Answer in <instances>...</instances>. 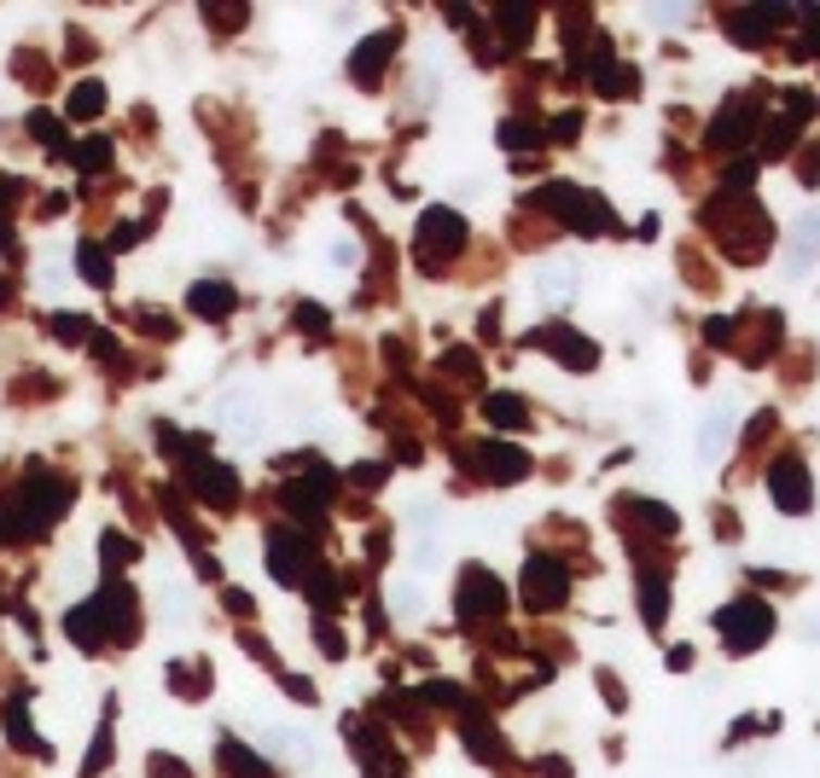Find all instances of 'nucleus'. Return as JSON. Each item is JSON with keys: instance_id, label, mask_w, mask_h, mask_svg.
<instances>
[{"instance_id": "nucleus-18", "label": "nucleus", "mask_w": 820, "mask_h": 778, "mask_svg": "<svg viewBox=\"0 0 820 778\" xmlns=\"http://www.w3.org/2000/svg\"><path fill=\"white\" fill-rule=\"evenodd\" d=\"M222 418H227L233 442H257V396H250V389H227V396H222Z\"/></svg>"}, {"instance_id": "nucleus-42", "label": "nucleus", "mask_w": 820, "mask_h": 778, "mask_svg": "<svg viewBox=\"0 0 820 778\" xmlns=\"http://www.w3.org/2000/svg\"><path fill=\"white\" fill-rule=\"evenodd\" d=\"M349 477H356V488H378L384 482V465H356Z\"/></svg>"}, {"instance_id": "nucleus-36", "label": "nucleus", "mask_w": 820, "mask_h": 778, "mask_svg": "<svg viewBox=\"0 0 820 778\" xmlns=\"http://www.w3.org/2000/svg\"><path fill=\"white\" fill-rule=\"evenodd\" d=\"M99 552H105V569H116V564H128V557H140V540L105 535V540H99Z\"/></svg>"}, {"instance_id": "nucleus-31", "label": "nucleus", "mask_w": 820, "mask_h": 778, "mask_svg": "<svg viewBox=\"0 0 820 778\" xmlns=\"http://www.w3.org/2000/svg\"><path fill=\"white\" fill-rule=\"evenodd\" d=\"M530 29H535V12L530 7H507V12H500V41L512 36V47H524Z\"/></svg>"}, {"instance_id": "nucleus-19", "label": "nucleus", "mask_w": 820, "mask_h": 778, "mask_svg": "<svg viewBox=\"0 0 820 778\" xmlns=\"http://www.w3.org/2000/svg\"><path fill=\"white\" fill-rule=\"evenodd\" d=\"M571 291H576V274H571V262H542L535 267V297L542 302H571Z\"/></svg>"}, {"instance_id": "nucleus-32", "label": "nucleus", "mask_w": 820, "mask_h": 778, "mask_svg": "<svg viewBox=\"0 0 820 778\" xmlns=\"http://www.w3.org/2000/svg\"><path fill=\"white\" fill-rule=\"evenodd\" d=\"M7 732H12V743L18 750H36V755H47V743L29 732V720H24V703H7Z\"/></svg>"}, {"instance_id": "nucleus-28", "label": "nucleus", "mask_w": 820, "mask_h": 778, "mask_svg": "<svg viewBox=\"0 0 820 778\" xmlns=\"http://www.w3.org/2000/svg\"><path fill=\"white\" fill-rule=\"evenodd\" d=\"M71 163L82 168V175H99V168H111V140H82V146H71Z\"/></svg>"}, {"instance_id": "nucleus-43", "label": "nucleus", "mask_w": 820, "mask_h": 778, "mask_svg": "<svg viewBox=\"0 0 820 778\" xmlns=\"http://www.w3.org/2000/svg\"><path fill=\"white\" fill-rule=\"evenodd\" d=\"M152 778H192L187 767H175L170 755H152Z\"/></svg>"}, {"instance_id": "nucleus-6", "label": "nucleus", "mask_w": 820, "mask_h": 778, "mask_svg": "<svg viewBox=\"0 0 820 778\" xmlns=\"http://www.w3.org/2000/svg\"><path fill=\"white\" fill-rule=\"evenodd\" d=\"M571 593V575H564L559 557H530L524 564V604L530 611H554Z\"/></svg>"}, {"instance_id": "nucleus-15", "label": "nucleus", "mask_w": 820, "mask_h": 778, "mask_svg": "<svg viewBox=\"0 0 820 778\" xmlns=\"http://www.w3.org/2000/svg\"><path fill=\"white\" fill-rule=\"evenodd\" d=\"M349 738H356V750H361V773L366 778H401L396 755L384 750V738L373 732V726H349Z\"/></svg>"}, {"instance_id": "nucleus-35", "label": "nucleus", "mask_w": 820, "mask_h": 778, "mask_svg": "<svg viewBox=\"0 0 820 778\" xmlns=\"http://www.w3.org/2000/svg\"><path fill=\"white\" fill-rule=\"evenodd\" d=\"M314 581H309V599H314V611H332L338 604V581H332V569H309Z\"/></svg>"}, {"instance_id": "nucleus-12", "label": "nucleus", "mask_w": 820, "mask_h": 778, "mask_svg": "<svg viewBox=\"0 0 820 778\" xmlns=\"http://www.w3.org/2000/svg\"><path fill=\"white\" fill-rule=\"evenodd\" d=\"M477 465H483V477H489V482L530 477V453H524V448H507V442H483V448H477Z\"/></svg>"}, {"instance_id": "nucleus-2", "label": "nucleus", "mask_w": 820, "mask_h": 778, "mask_svg": "<svg viewBox=\"0 0 820 778\" xmlns=\"http://www.w3.org/2000/svg\"><path fill=\"white\" fill-rule=\"evenodd\" d=\"M716 628H722L728 651H757L762 639L774 633V611H768L762 599H740V604H728V611L716 616Z\"/></svg>"}, {"instance_id": "nucleus-27", "label": "nucleus", "mask_w": 820, "mask_h": 778, "mask_svg": "<svg viewBox=\"0 0 820 778\" xmlns=\"http://www.w3.org/2000/svg\"><path fill=\"white\" fill-rule=\"evenodd\" d=\"M99 111H105V88H99V81H76L71 88V116L76 123H94Z\"/></svg>"}, {"instance_id": "nucleus-16", "label": "nucleus", "mask_w": 820, "mask_h": 778, "mask_svg": "<svg viewBox=\"0 0 820 778\" xmlns=\"http://www.w3.org/2000/svg\"><path fill=\"white\" fill-rule=\"evenodd\" d=\"M408 529H413V557L431 564V557L443 552V512L437 505H413L408 512Z\"/></svg>"}, {"instance_id": "nucleus-24", "label": "nucleus", "mask_w": 820, "mask_h": 778, "mask_svg": "<svg viewBox=\"0 0 820 778\" xmlns=\"http://www.w3.org/2000/svg\"><path fill=\"white\" fill-rule=\"evenodd\" d=\"M170 691H181V698H204L210 668L204 663H170Z\"/></svg>"}, {"instance_id": "nucleus-3", "label": "nucleus", "mask_w": 820, "mask_h": 778, "mask_svg": "<svg viewBox=\"0 0 820 778\" xmlns=\"http://www.w3.org/2000/svg\"><path fill=\"white\" fill-rule=\"evenodd\" d=\"M94 611H99V628H105V639H116V645H128V639H140V604H134V593H128V581H105V593L94 599Z\"/></svg>"}, {"instance_id": "nucleus-10", "label": "nucleus", "mask_w": 820, "mask_h": 778, "mask_svg": "<svg viewBox=\"0 0 820 778\" xmlns=\"http://www.w3.org/2000/svg\"><path fill=\"white\" fill-rule=\"evenodd\" d=\"M420 244L431 250V256H448V250H460L465 244V222H460V215L455 210H425L420 215Z\"/></svg>"}, {"instance_id": "nucleus-38", "label": "nucleus", "mask_w": 820, "mask_h": 778, "mask_svg": "<svg viewBox=\"0 0 820 778\" xmlns=\"http://www.w3.org/2000/svg\"><path fill=\"white\" fill-rule=\"evenodd\" d=\"M111 767V720L99 726V738H94V755H88V773H105Z\"/></svg>"}, {"instance_id": "nucleus-17", "label": "nucleus", "mask_w": 820, "mask_h": 778, "mask_svg": "<svg viewBox=\"0 0 820 778\" xmlns=\"http://www.w3.org/2000/svg\"><path fill=\"white\" fill-rule=\"evenodd\" d=\"M396 53V29H378L366 47H356V64H349V76L361 81V88H373V81L384 76V59Z\"/></svg>"}, {"instance_id": "nucleus-40", "label": "nucleus", "mask_w": 820, "mask_h": 778, "mask_svg": "<svg viewBox=\"0 0 820 778\" xmlns=\"http://www.w3.org/2000/svg\"><path fill=\"white\" fill-rule=\"evenodd\" d=\"M420 604H425V599H420V587H408V581L396 587V616H420Z\"/></svg>"}, {"instance_id": "nucleus-26", "label": "nucleus", "mask_w": 820, "mask_h": 778, "mask_svg": "<svg viewBox=\"0 0 820 778\" xmlns=\"http://www.w3.org/2000/svg\"><path fill=\"white\" fill-rule=\"evenodd\" d=\"M76 274L88 279V285H99V291H105V285H111V256H105L99 244H82V250H76Z\"/></svg>"}, {"instance_id": "nucleus-44", "label": "nucleus", "mask_w": 820, "mask_h": 778, "mask_svg": "<svg viewBox=\"0 0 820 778\" xmlns=\"http://www.w3.org/2000/svg\"><path fill=\"white\" fill-rule=\"evenodd\" d=\"M314 645H326V656H344V639H338V633H332V628H326V622H321V628H314Z\"/></svg>"}, {"instance_id": "nucleus-22", "label": "nucleus", "mask_w": 820, "mask_h": 778, "mask_svg": "<svg viewBox=\"0 0 820 778\" xmlns=\"http://www.w3.org/2000/svg\"><path fill=\"white\" fill-rule=\"evenodd\" d=\"M64 628H71V639H76L82 651H99V645H105V628H99V611H94V604H76V611L64 616Z\"/></svg>"}, {"instance_id": "nucleus-33", "label": "nucleus", "mask_w": 820, "mask_h": 778, "mask_svg": "<svg viewBox=\"0 0 820 778\" xmlns=\"http://www.w3.org/2000/svg\"><path fill=\"white\" fill-rule=\"evenodd\" d=\"M47 331L64 337V343H88V337H94V326L82 314H47Z\"/></svg>"}, {"instance_id": "nucleus-11", "label": "nucleus", "mask_w": 820, "mask_h": 778, "mask_svg": "<svg viewBox=\"0 0 820 778\" xmlns=\"http://www.w3.org/2000/svg\"><path fill=\"white\" fill-rule=\"evenodd\" d=\"M768 477H774V482H768V494H774V505H780V512H809V477H803V465L797 460H780L774 470H768Z\"/></svg>"}, {"instance_id": "nucleus-21", "label": "nucleus", "mask_w": 820, "mask_h": 778, "mask_svg": "<svg viewBox=\"0 0 820 778\" xmlns=\"http://www.w3.org/2000/svg\"><path fill=\"white\" fill-rule=\"evenodd\" d=\"M187 302H192V314H204V319H227V314H233V285H222V279H198Z\"/></svg>"}, {"instance_id": "nucleus-4", "label": "nucleus", "mask_w": 820, "mask_h": 778, "mask_svg": "<svg viewBox=\"0 0 820 778\" xmlns=\"http://www.w3.org/2000/svg\"><path fill=\"white\" fill-rule=\"evenodd\" d=\"M181 477H187V488H192V494L204 500V505H233V500H239V477H233L227 465L204 460V453H187Z\"/></svg>"}, {"instance_id": "nucleus-13", "label": "nucleus", "mask_w": 820, "mask_h": 778, "mask_svg": "<svg viewBox=\"0 0 820 778\" xmlns=\"http://www.w3.org/2000/svg\"><path fill=\"white\" fill-rule=\"evenodd\" d=\"M750 128H757V99H750V93H745V99H728V105H722V123L710 128V146L728 151L733 140H745Z\"/></svg>"}, {"instance_id": "nucleus-37", "label": "nucleus", "mask_w": 820, "mask_h": 778, "mask_svg": "<svg viewBox=\"0 0 820 778\" xmlns=\"http://www.w3.org/2000/svg\"><path fill=\"white\" fill-rule=\"evenodd\" d=\"M489 418H495V425H524V401H518V396H489Z\"/></svg>"}, {"instance_id": "nucleus-7", "label": "nucleus", "mask_w": 820, "mask_h": 778, "mask_svg": "<svg viewBox=\"0 0 820 778\" xmlns=\"http://www.w3.org/2000/svg\"><path fill=\"white\" fill-rule=\"evenodd\" d=\"M332 488H338V482H332V470L321 465V470H303V477H291L286 488H279V505H286V512L291 517H303V523H314V517H321L326 512V500H332Z\"/></svg>"}, {"instance_id": "nucleus-41", "label": "nucleus", "mask_w": 820, "mask_h": 778, "mask_svg": "<svg viewBox=\"0 0 820 778\" xmlns=\"http://www.w3.org/2000/svg\"><path fill=\"white\" fill-rule=\"evenodd\" d=\"M722 442H728V413H716L705 425V453H722Z\"/></svg>"}, {"instance_id": "nucleus-8", "label": "nucleus", "mask_w": 820, "mask_h": 778, "mask_svg": "<svg viewBox=\"0 0 820 778\" xmlns=\"http://www.w3.org/2000/svg\"><path fill=\"white\" fill-rule=\"evenodd\" d=\"M309 535L303 529H274L268 535V569H274V581H286V587H297L309 575Z\"/></svg>"}, {"instance_id": "nucleus-45", "label": "nucleus", "mask_w": 820, "mask_h": 778, "mask_svg": "<svg viewBox=\"0 0 820 778\" xmlns=\"http://www.w3.org/2000/svg\"><path fill=\"white\" fill-rule=\"evenodd\" d=\"M297 326H303V331H326V314L321 309H303V314H297Z\"/></svg>"}, {"instance_id": "nucleus-14", "label": "nucleus", "mask_w": 820, "mask_h": 778, "mask_svg": "<svg viewBox=\"0 0 820 778\" xmlns=\"http://www.w3.org/2000/svg\"><path fill=\"white\" fill-rule=\"evenodd\" d=\"M780 24H785V12H780V7H750V12H733V18H728V36H733V41H745V47H757V41L774 36Z\"/></svg>"}, {"instance_id": "nucleus-1", "label": "nucleus", "mask_w": 820, "mask_h": 778, "mask_svg": "<svg viewBox=\"0 0 820 778\" xmlns=\"http://www.w3.org/2000/svg\"><path fill=\"white\" fill-rule=\"evenodd\" d=\"M71 500H76V488L59 470L29 465V477L0 500V540H29L36 529H47V523H59L71 512Z\"/></svg>"}, {"instance_id": "nucleus-34", "label": "nucleus", "mask_w": 820, "mask_h": 778, "mask_svg": "<svg viewBox=\"0 0 820 778\" xmlns=\"http://www.w3.org/2000/svg\"><path fill=\"white\" fill-rule=\"evenodd\" d=\"M500 146H507V151H530V146H542V128H535V123H500Z\"/></svg>"}, {"instance_id": "nucleus-47", "label": "nucleus", "mask_w": 820, "mask_h": 778, "mask_svg": "<svg viewBox=\"0 0 820 778\" xmlns=\"http://www.w3.org/2000/svg\"><path fill=\"white\" fill-rule=\"evenodd\" d=\"M12 198H18V180H0V215L12 210Z\"/></svg>"}, {"instance_id": "nucleus-48", "label": "nucleus", "mask_w": 820, "mask_h": 778, "mask_svg": "<svg viewBox=\"0 0 820 778\" xmlns=\"http://www.w3.org/2000/svg\"><path fill=\"white\" fill-rule=\"evenodd\" d=\"M0 256H18V244H12V233L0 227Z\"/></svg>"}, {"instance_id": "nucleus-39", "label": "nucleus", "mask_w": 820, "mask_h": 778, "mask_svg": "<svg viewBox=\"0 0 820 778\" xmlns=\"http://www.w3.org/2000/svg\"><path fill=\"white\" fill-rule=\"evenodd\" d=\"M594 81H599V93H629L634 88V71H599Z\"/></svg>"}, {"instance_id": "nucleus-20", "label": "nucleus", "mask_w": 820, "mask_h": 778, "mask_svg": "<svg viewBox=\"0 0 820 778\" xmlns=\"http://www.w3.org/2000/svg\"><path fill=\"white\" fill-rule=\"evenodd\" d=\"M815 256H820V210H809L792 227V274H809Z\"/></svg>"}, {"instance_id": "nucleus-30", "label": "nucleus", "mask_w": 820, "mask_h": 778, "mask_svg": "<svg viewBox=\"0 0 820 778\" xmlns=\"http://www.w3.org/2000/svg\"><path fill=\"white\" fill-rule=\"evenodd\" d=\"M29 134H36V140H47L59 158H71V140H64V123H59L53 111H36V116H29Z\"/></svg>"}, {"instance_id": "nucleus-23", "label": "nucleus", "mask_w": 820, "mask_h": 778, "mask_svg": "<svg viewBox=\"0 0 820 778\" xmlns=\"http://www.w3.org/2000/svg\"><path fill=\"white\" fill-rule=\"evenodd\" d=\"M257 743H262V755H274V761H309V743L297 732H286V726H268V732H257Z\"/></svg>"}, {"instance_id": "nucleus-25", "label": "nucleus", "mask_w": 820, "mask_h": 778, "mask_svg": "<svg viewBox=\"0 0 820 778\" xmlns=\"http://www.w3.org/2000/svg\"><path fill=\"white\" fill-rule=\"evenodd\" d=\"M222 773H233V778H268L262 755H250L245 743H227V738H222Z\"/></svg>"}, {"instance_id": "nucleus-9", "label": "nucleus", "mask_w": 820, "mask_h": 778, "mask_svg": "<svg viewBox=\"0 0 820 778\" xmlns=\"http://www.w3.org/2000/svg\"><path fill=\"white\" fill-rule=\"evenodd\" d=\"M535 343H542L547 354H559L571 372H588L594 361H599V349L588 343L582 331H571V326H547V331H535Z\"/></svg>"}, {"instance_id": "nucleus-29", "label": "nucleus", "mask_w": 820, "mask_h": 778, "mask_svg": "<svg viewBox=\"0 0 820 778\" xmlns=\"http://www.w3.org/2000/svg\"><path fill=\"white\" fill-rule=\"evenodd\" d=\"M641 611H646L651 628L663 622V611H669V587H663V575H641Z\"/></svg>"}, {"instance_id": "nucleus-5", "label": "nucleus", "mask_w": 820, "mask_h": 778, "mask_svg": "<svg viewBox=\"0 0 820 778\" xmlns=\"http://www.w3.org/2000/svg\"><path fill=\"white\" fill-rule=\"evenodd\" d=\"M495 611H507V587H500L483 564L460 569V622H483Z\"/></svg>"}, {"instance_id": "nucleus-46", "label": "nucleus", "mask_w": 820, "mask_h": 778, "mask_svg": "<svg viewBox=\"0 0 820 778\" xmlns=\"http://www.w3.org/2000/svg\"><path fill=\"white\" fill-rule=\"evenodd\" d=\"M576 128H582V116H559L554 134H559V140H576Z\"/></svg>"}]
</instances>
